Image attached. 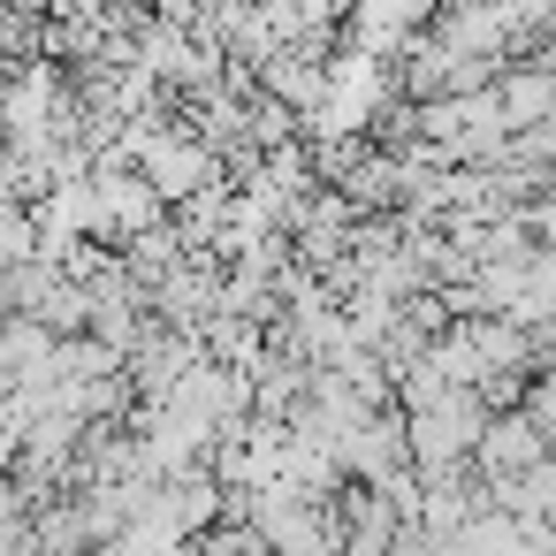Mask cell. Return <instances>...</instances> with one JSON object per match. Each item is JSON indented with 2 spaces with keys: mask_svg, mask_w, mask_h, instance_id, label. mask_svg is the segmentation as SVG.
Segmentation results:
<instances>
[]
</instances>
